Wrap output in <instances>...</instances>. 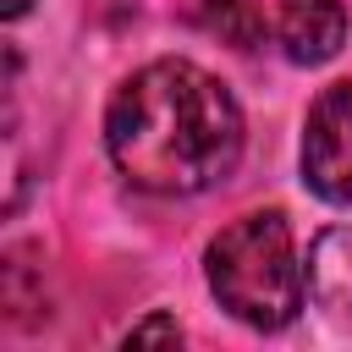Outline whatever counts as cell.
Listing matches in <instances>:
<instances>
[{"label":"cell","instance_id":"cell-1","mask_svg":"<svg viewBox=\"0 0 352 352\" xmlns=\"http://www.w3.org/2000/svg\"><path fill=\"white\" fill-rule=\"evenodd\" d=\"M116 170L160 198H192L226 182L242 160V110L220 77L192 60H148L104 110Z\"/></svg>","mask_w":352,"mask_h":352},{"label":"cell","instance_id":"cell-2","mask_svg":"<svg viewBox=\"0 0 352 352\" xmlns=\"http://www.w3.org/2000/svg\"><path fill=\"white\" fill-rule=\"evenodd\" d=\"M204 275L220 308L242 319L248 330H280L302 308V264H297V242L280 209H253L231 220L209 242Z\"/></svg>","mask_w":352,"mask_h":352},{"label":"cell","instance_id":"cell-3","mask_svg":"<svg viewBox=\"0 0 352 352\" xmlns=\"http://www.w3.org/2000/svg\"><path fill=\"white\" fill-rule=\"evenodd\" d=\"M302 182L324 204H352V82L319 88L302 121Z\"/></svg>","mask_w":352,"mask_h":352},{"label":"cell","instance_id":"cell-4","mask_svg":"<svg viewBox=\"0 0 352 352\" xmlns=\"http://www.w3.org/2000/svg\"><path fill=\"white\" fill-rule=\"evenodd\" d=\"M275 38H280L286 60H297V66H324V60L346 44V6H341V0H280Z\"/></svg>","mask_w":352,"mask_h":352},{"label":"cell","instance_id":"cell-5","mask_svg":"<svg viewBox=\"0 0 352 352\" xmlns=\"http://www.w3.org/2000/svg\"><path fill=\"white\" fill-rule=\"evenodd\" d=\"M143 341H182V324L176 319H165V314H154V319H143V324H132L126 330V346H143Z\"/></svg>","mask_w":352,"mask_h":352},{"label":"cell","instance_id":"cell-6","mask_svg":"<svg viewBox=\"0 0 352 352\" xmlns=\"http://www.w3.org/2000/svg\"><path fill=\"white\" fill-rule=\"evenodd\" d=\"M28 6H33V0H0V16H6V22H16Z\"/></svg>","mask_w":352,"mask_h":352}]
</instances>
